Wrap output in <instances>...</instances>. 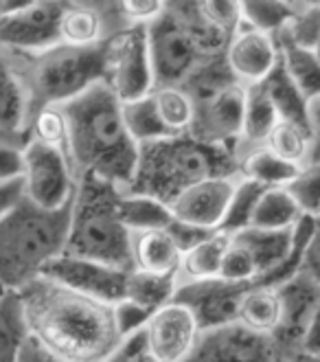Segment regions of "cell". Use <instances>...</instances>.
<instances>
[{
    "label": "cell",
    "mask_w": 320,
    "mask_h": 362,
    "mask_svg": "<svg viewBox=\"0 0 320 362\" xmlns=\"http://www.w3.org/2000/svg\"><path fill=\"white\" fill-rule=\"evenodd\" d=\"M31 336L66 362H108L123 345L114 305L90 299L47 276L20 288Z\"/></svg>",
    "instance_id": "obj_1"
},
{
    "label": "cell",
    "mask_w": 320,
    "mask_h": 362,
    "mask_svg": "<svg viewBox=\"0 0 320 362\" xmlns=\"http://www.w3.org/2000/svg\"><path fill=\"white\" fill-rule=\"evenodd\" d=\"M64 112L69 117V158L75 176L93 174L121 189L130 185L141 145L127 132L114 93L101 81L64 103Z\"/></svg>",
    "instance_id": "obj_2"
},
{
    "label": "cell",
    "mask_w": 320,
    "mask_h": 362,
    "mask_svg": "<svg viewBox=\"0 0 320 362\" xmlns=\"http://www.w3.org/2000/svg\"><path fill=\"white\" fill-rule=\"evenodd\" d=\"M211 178H239V152L178 134L141 145L134 178L123 191L172 204L182 191Z\"/></svg>",
    "instance_id": "obj_3"
},
{
    "label": "cell",
    "mask_w": 320,
    "mask_h": 362,
    "mask_svg": "<svg viewBox=\"0 0 320 362\" xmlns=\"http://www.w3.org/2000/svg\"><path fill=\"white\" fill-rule=\"evenodd\" d=\"M73 202L47 211L23 198L0 220V286L20 290L37 279L49 262L64 252Z\"/></svg>",
    "instance_id": "obj_4"
},
{
    "label": "cell",
    "mask_w": 320,
    "mask_h": 362,
    "mask_svg": "<svg viewBox=\"0 0 320 362\" xmlns=\"http://www.w3.org/2000/svg\"><path fill=\"white\" fill-rule=\"evenodd\" d=\"M123 189L93 174L77 176L71 228L64 255L95 259L123 270H134L132 230L121 222Z\"/></svg>",
    "instance_id": "obj_5"
},
{
    "label": "cell",
    "mask_w": 320,
    "mask_h": 362,
    "mask_svg": "<svg viewBox=\"0 0 320 362\" xmlns=\"http://www.w3.org/2000/svg\"><path fill=\"white\" fill-rule=\"evenodd\" d=\"M5 51L25 86L29 117L45 105L77 99L105 77V42L97 47L53 45L35 53Z\"/></svg>",
    "instance_id": "obj_6"
},
{
    "label": "cell",
    "mask_w": 320,
    "mask_h": 362,
    "mask_svg": "<svg viewBox=\"0 0 320 362\" xmlns=\"http://www.w3.org/2000/svg\"><path fill=\"white\" fill-rule=\"evenodd\" d=\"M103 83L121 103L152 95L154 73L147 47V27H125L105 40Z\"/></svg>",
    "instance_id": "obj_7"
},
{
    "label": "cell",
    "mask_w": 320,
    "mask_h": 362,
    "mask_svg": "<svg viewBox=\"0 0 320 362\" xmlns=\"http://www.w3.org/2000/svg\"><path fill=\"white\" fill-rule=\"evenodd\" d=\"M25 198L47 211H59L75 200L77 176L64 150L31 141L23 150Z\"/></svg>",
    "instance_id": "obj_8"
},
{
    "label": "cell",
    "mask_w": 320,
    "mask_h": 362,
    "mask_svg": "<svg viewBox=\"0 0 320 362\" xmlns=\"http://www.w3.org/2000/svg\"><path fill=\"white\" fill-rule=\"evenodd\" d=\"M178 23L202 55H224L230 37L244 25V0H169Z\"/></svg>",
    "instance_id": "obj_9"
},
{
    "label": "cell",
    "mask_w": 320,
    "mask_h": 362,
    "mask_svg": "<svg viewBox=\"0 0 320 362\" xmlns=\"http://www.w3.org/2000/svg\"><path fill=\"white\" fill-rule=\"evenodd\" d=\"M147 47L152 59L154 88L184 86L206 57L169 9L160 20L147 27Z\"/></svg>",
    "instance_id": "obj_10"
},
{
    "label": "cell",
    "mask_w": 320,
    "mask_h": 362,
    "mask_svg": "<svg viewBox=\"0 0 320 362\" xmlns=\"http://www.w3.org/2000/svg\"><path fill=\"white\" fill-rule=\"evenodd\" d=\"M184 362H279V351L272 336L235 321L202 329Z\"/></svg>",
    "instance_id": "obj_11"
},
{
    "label": "cell",
    "mask_w": 320,
    "mask_h": 362,
    "mask_svg": "<svg viewBox=\"0 0 320 362\" xmlns=\"http://www.w3.org/2000/svg\"><path fill=\"white\" fill-rule=\"evenodd\" d=\"M132 270L114 268L95 259L73 257V255H59L49 262L42 270V276L66 286L79 294H86L90 299L103 301L108 305H117L125 299L127 292V276Z\"/></svg>",
    "instance_id": "obj_12"
},
{
    "label": "cell",
    "mask_w": 320,
    "mask_h": 362,
    "mask_svg": "<svg viewBox=\"0 0 320 362\" xmlns=\"http://www.w3.org/2000/svg\"><path fill=\"white\" fill-rule=\"evenodd\" d=\"M246 86L232 83L208 97L196 99V119L186 134L211 145H224L239 152L244 130Z\"/></svg>",
    "instance_id": "obj_13"
},
{
    "label": "cell",
    "mask_w": 320,
    "mask_h": 362,
    "mask_svg": "<svg viewBox=\"0 0 320 362\" xmlns=\"http://www.w3.org/2000/svg\"><path fill=\"white\" fill-rule=\"evenodd\" d=\"M200 323L189 305L172 301L152 314L145 327L147 354L160 362H184L196 347Z\"/></svg>",
    "instance_id": "obj_14"
},
{
    "label": "cell",
    "mask_w": 320,
    "mask_h": 362,
    "mask_svg": "<svg viewBox=\"0 0 320 362\" xmlns=\"http://www.w3.org/2000/svg\"><path fill=\"white\" fill-rule=\"evenodd\" d=\"M283 308L281 325L272 334V340L279 351V362H285L296 351L303 349V336L314 310L320 303V286L305 272L294 274L290 281L276 288Z\"/></svg>",
    "instance_id": "obj_15"
},
{
    "label": "cell",
    "mask_w": 320,
    "mask_h": 362,
    "mask_svg": "<svg viewBox=\"0 0 320 362\" xmlns=\"http://www.w3.org/2000/svg\"><path fill=\"white\" fill-rule=\"evenodd\" d=\"M250 281H226V279H206V281H180L176 299L194 310L200 329L235 323L239 314V303L250 290Z\"/></svg>",
    "instance_id": "obj_16"
},
{
    "label": "cell",
    "mask_w": 320,
    "mask_h": 362,
    "mask_svg": "<svg viewBox=\"0 0 320 362\" xmlns=\"http://www.w3.org/2000/svg\"><path fill=\"white\" fill-rule=\"evenodd\" d=\"M64 0H37L29 9L0 23V47L9 51L35 53L59 45L57 25Z\"/></svg>",
    "instance_id": "obj_17"
},
{
    "label": "cell",
    "mask_w": 320,
    "mask_h": 362,
    "mask_svg": "<svg viewBox=\"0 0 320 362\" xmlns=\"http://www.w3.org/2000/svg\"><path fill=\"white\" fill-rule=\"evenodd\" d=\"M226 64L230 73L244 86L261 83L279 64V45L272 33L242 25L226 47Z\"/></svg>",
    "instance_id": "obj_18"
},
{
    "label": "cell",
    "mask_w": 320,
    "mask_h": 362,
    "mask_svg": "<svg viewBox=\"0 0 320 362\" xmlns=\"http://www.w3.org/2000/svg\"><path fill=\"white\" fill-rule=\"evenodd\" d=\"M237 178H211L189 187L169 204L176 220L220 230Z\"/></svg>",
    "instance_id": "obj_19"
},
{
    "label": "cell",
    "mask_w": 320,
    "mask_h": 362,
    "mask_svg": "<svg viewBox=\"0 0 320 362\" xmlns=\"http://www.w3.org/2000/svg\"><path fill=\"white\" fill-rule=\"evenodd\" d=\"M132 255L134 270L158 274V276H180L182 274V252L167 235V230H143L132 233Z\"/></svg>",
    "instance_id": "obj_20"
},
{
    "label": "cell",
    "mask_w": 320,
    "mask_h": 362,
    "mask_svg": "<svg viewBox=\"0 0 320 362\" xmlns=\"http://www.w3.org/2000/svg\"><path fill=\"white\" fill-rule=\"evenodd\" d=\"M59 45L69 47H97L112 35L108 18L90 7L64 5L57 25Z\"/></svg>",
    "instance_id": "obj_21"
},
{
    "label": "cell",
    "mask_w": 320,
    "mask_h": 362,
    "mask_svg": "<svg viewBox=\"0 0 320 362\" xmlns=\"http://www.w3.org/2000/svg\"><path fill=\"white\" fill-rule=\"evenodd\" d=\"M279 45V57L292 81L305 95L307 101L320 99V59L314 49H307L292 37L288 27L274 35Z\"/></svg>",
    "instance_id": "obj_22"
},
{
    "label": "cell",
    "mask_w": 320,
    "mask_h": 362,
    "mask_svg": "<svg viewBox=\"0 0 320 362\" xmlns=\"http://www.w3.org/2000/svg\"><path fill=\"white\" fill-rule=\"evenodd\" d=\"M261 88L266 90V95L274 103V108H276V112H279L281 121H292V123L301 125L312 132L309 101L305 99V95L298 90V86L288 75L285 66L281 64V57H279V64L272 69V73L261 81Z\"/></svg>",
    "instance_id": "obj_23"
},
{
    "label": "cell",
    "mask_w": 320,
    "mask_h": 362,
    "mask_svg": "<svg viewBox=\"0 0 320 362\" xmlns=\"http://www.w3.org/2000/svg\"><path fill=\"white\" fill-rule=\"evenodd\" d=\"M27 119H29V101L18 71L0 47V127L11 132L27 134ZM29 136V134H27Z\"/></svg>",
    "instance_id": "obj_24"
},
{
    "label": "cell",
    "mask_w": 320,
    "mask_h": 362,
    "mask_svg": "<svg viewBox=\"0 0 320 362\" xmlns=\"http://www.w3.org/2000/svg\"><path fill=\"white\" fill-rule=\"evenodd\" d=\"M239 244H244L259 268V276L281 266L294 246V228L290 230H266V228H254L248 226L232 235Z\"/></svg>",
    "instance_id": "obj_25"
},
{
    "label": "cell",
    "mask_w": 320,
    "mask_h": 362,
    "mask_svg": "<svg viewBox=\"0 0 320 362\" xmlns=\"http://www.w3.org/2000/svg\"><path fill=\"white\" fill-rule=\"evenodd\" d=\"M279 112H276L274 103L261 88V83L246 86V108H244V130H242V143L239 152L246 145L248 150L266 145L274 125L279 123ZM246 150V152H248Z\"/></svg>",
    "instance_id": "obj_26"
},
{
    "label": "cell",
    "mask_w": 320,
    "mask_h": 362,
    "mask_svg": "<svg viewBox=\"0 0 320 362\" xmlns=\"http://www.w3.org/2000/svg\"><path fill=\"white\" fill-rule=\"evenodd\" d=\"M31 338L25 303L18 290H7L0 299V362H16Z\"/></svg>",
    "instance_id": "obj_27"
},
{
    "label": "cell",
    "mask_w": 320,
    "mask_h": 362,
    "mask_svg": "<svg viewBox=\"0 0 320 362\" xmlns=\"http://www.w3.org/2000/svg\"><path fill=\"white\" fill-rule=\"evenodd\" d=\"M283 308L274 288H250L239 303L237 321L252 332L272 336L281 325Z\"/></svg>",
    "instance_id": "obj_28"
},
{
    "label": "cell",
    "mask_w": 320,
    "mask_h": 362,
    "mask_svg": "<svg viewBox=\"0 0 320 362\" xmlns=\"http://www.w3.org/2000/svg\"><path fill=\"white\" fill-rule=\"evenodd\" d=\"M298 169L301 167L279 158L266 145L239 156V178H248L263 187H285L298 174Z\"/></svg>",
    "instance_id": "obj_29"
},
{
    "label": "cell",
    "mask_w": 320,
    "mask_h": 362,
    "mask_svg": "<svg viewBox=\"0 0 320 362\" xmlns=\"http://www.w3.org/2000/svg\"><path fill=\"white\" fill-rule=\"evenodd\" d=\"M119 216L121 222L132 233L143 230H162L174 220V213L169 204L141 194H121L119 200Z\"/></svg>",
    "instance_id": "obj_30"
},
{
    "label": "cell",
    "mask_w": 320,
    "mask_h": 362,
    "mask_svg": "<svg viewBox=\"0 0 320 362\" xmlns=\"http://www.w3.org/2000/svg\"><path fill=\"white\" fill-rule=\"evenodd\" d=\"M301 218L303 211L298 209L285 187H268L257 202L250 226L266 230H290Z\"/></svg>",
    "instance_id": "obj_31"
},
{
    "label": "cell",
    "mask_w": 320,
    "mask_h": 362,
    "mask_svg": "<svg viewBox=\"0 0 320 362\" xmlns=\"http://www.w3.org/2000/svg\"><path fill=\"white\" fill-rule=\"evenodd\" d=\"M230 240L232 235H228V233L215 230L200 246L182 255V274L186 276V281L218 279L222 272L224 255L230 246Z\"/></svg>",
    "instance_id": "obj_32"
},
{
    "label": "cell",
    "mask_w": 320,
    "mask_h": 362,
    "mask_svg": "<svg viewBox=\"0 0 320 362\" xmlns=\"http://www.w3.org/2000/svg\"><path fill=\"white\" fill-rule=\"evenodd\" d=\"M180 276H158L141 270H132L127 276L125 299L134 301L149 312H158L176 299Z\"/></svg>",
    "instance_id": "obj_33"
},
{
    "label": "cell",
    "mask_w": 320,
    "mask_h": 362,
    "mask_svg": "<svg viewBox=\"0 0 320 362\" xmlns=\"http://www.w3.org/2000/svg\"><path fill=\"white\" fill-rule=\"evenodd\" d=\"M160 121L174 136L186 134L196 119V101L182 86H158L152 90Z\"/></svg>",
    "instance_id": "obj_34"
},
{
    "label": "cell",
    "mask_w": 320,
    "mask_h": 362,
    "mask_svg": "<svg viewBox=\"0 0 320 362\" xmlns=\"http://www.w3.org/2000/svg\"><path fill=\"white\" fill-rule=\"evenodd\" d=\"M121 112H123V121H125L127 132H130V136L138 145L174 136L165 127V123L160 121V115L156 110V103H154L152 95L121 103Z\"/></svg>",
    "instance_id": "obj_35"
},
{
    "label": "cell",
    "mask_w": 320,
    "mask_h": 362,
    "mask_svg": "<svg viewBox=\"0 0 320 362\" xmlns=\"http://www.w3.org/2000/svg\"><path fill=\"white\" fill-rule=\"evenodd\" d=\"M266 147L279 158L303 167L312 154V132L292 121H279L270 132Z\"/></svg>",
    "instance_id": "obj_36"
},
{
    "label": "cell",
    "mask_w": 320,
    "mask_h": 362,
    "mask_svg": "<svg viewBox=\"0 0 320 362\" xmlns=\"http://www.w3.org/2000/svg\"><path fill=\"white\" fill-rule=\"evenodd\" d=\"M292 0H244V23L276 35L298 16Z\"/></svg>",
    "instance_id": "obj_37"
},
{
    "label": "cell",
    "mask_w": 320,
    "mask_h": 362,
    "mask_svg": "<svg viewBox=\"0 0 320 362\" xmlns=\"http://www.w3.org/2000/svg\"><path fill=\"white\" fill-rule=\"evenodd\" d=\"M27 134L31 141L45 143L69 154V117L64 105H45L27 121Z\"/></svg>",
    "instance_id": "obj_38"
},
{
    "label": "cell",
    "mask_w": 320,
    "mask_h": 362,
    "mask_svg": "<svg viewBox=\"0 0 320 362\" xmlns=\"http://www.w3.org/2000/svg\"><path fill=\"white\" fill-rule=\"evenodd\" d=\"M266 189L268 187H263L259 182H252L248 178H237V185H235L232 198L228 202L220 230L228 233V235H235V233L248 228L252 224V216H254V209H257V202Z\"/></svg>",
    "instance_id": "obj_39"
},
{
    "label": "cell",
    "mask_w": 320,
    "mask_h": 362,
    "mask_svg": "<svg viewBox=\"0 0 320 362\" xmlns=\"http://www.w3.org/2000/svg\"><path fill=\"white\" fill-rule=\"evenodd\" d=\"M290 196L303 211V216L320 218V163H305L292 182L285 185Z\"/></svg>",
    "instance_id": "obj_40"
},
{
    "label": "cell",
    "mask_w": 320,
    "mask_h": 362,
    "mask_svg": "<svg viewBox=\"0 0 320 362\" xmlns=\"http://www.w3.org/2000/svg\"><path fill=\"white\" fill-rule=\"evenodd\" d=\"M169 9V0H114V13L121 29L149 27Z\"/></svg>",
    "instance_id": "obj_41"
},
{
    "label": "cell",
    "mask_w": 320,
    "mask_h": 362,
    "mask_svg": "<svg viewBox=\"0 0 320 362\" xmlns=\"http://www.w3.org/2000/svg\"><path fill=\"white\" fill-rule=\"evenodd\" d=\"M259 276V268L257 262H254L252 252L239 244L237 240H230V246L224 255V262H222V272H220V279L226 281H252Z\"/></svg>",
    "instance_id": "obj_42"
},
{
    "label": "cell",
    "mask_w": 320,
    "mask_h": 362,
    "mask_svg": "<svg viewBox=\"0 0 320 362\" xmlns=\"http://www.w3.org/2000/svg\"><path fill=\"white\" fill-rule=\"evenodd\" d=\"M152 314L154 312L141 308L134 301H127V299L119 301L114 305V318H117V325H119V332H121L123 340L130 338L132 334H136L141 329H145L147 323H149V318H152Z\"/></svg>",
    "instance_id": "obj_43"
},
{
    "label": "cell",
    "mask_w": 320,
    "mask_h": 362,
    "mask_svg": "<svg viewBox=\"0 0 320 362\" xmlns=\"http://www.w3.org/2000/svg\"><path fill=\"white\" fill-rule=\"evenodd\" d=\"M167 235L174 240V244L178 246V250L182 255H186L189 250H194L196 246H200L204 240H208L213 233L211 228H202L198 224H191V222H184V220H172L169 222V226L165 228Z\"/></svg>",
    "instance_id": "obj_44"
},
{
    "label": "cell",
    "mask_w": 320,
    "mask_h": 362,
    "mask_svg": "<svg viewBox=\"0 0 320 362\" xmlns=\"http://www.w3.org/2000/svg\"><path fill=\"white\" fill-rule=\"evenodd\" d=\"M301 272L312 276V279L320 286V218H316L314 233H312V238L305 246Z\"/></svg>",
    "instance_id": "obj_45"
},
{
    "label": "cell",
    "mask_w": 320,
    "mask_h": 362,
    "mask_svg": "<svg viewBox=\"0 0 320 362\" xmlns=\"http://www.w3.org/2000/svg\"><path fill=\"white\" fill-rule=\"evenodd\" d=\"M23 150H18V147H0V182L23 178Z\"/></svg>",
    "instance_id": "obj_46"
},
{
    "label": "cell",
    "mask_w": 320,
    "mask_h": 362,
    "mask_svg": "<svg viewBox=\"0 0 320 362\" xmlns=\"http://www.w3.org/2000/svg\"><path fill=\"white\" fill-rule=\"evenodd\" d=\"M23 198H25V180L23 178L0 182V220H3Z\"/></svg>",
    "instance_id": "obj_47"
},
{
    "label": "cell",
    "mask_w": 320,
    "mask_h": 362,
    "mask_svg": "<svg viewBox=\"0 0 320 362\" xmlns=\"http://www.w3.org/2000/svg\"><path fill=\"white\" fill-rule=\"evenodd\" d=\"M145 351H147V336H145V329H141L132 334L130 338H125L117 356H112L108 362H134Z\"/></svg>",
    "instance_id": "obj_48"
},
{
    "label": "cell",
    "mask_w": 320,
    "mask_h": 362,
    "mask_svg": "<svg viewBox=\"0 0 320 362\" xmlns=\"http://www.w3.org/2000/svg\"><path fill=\"white\" fill-rule=\"evenodd\" d=\"M16 362H66V360H61V358H57L55 354H51L45 345H40L37 340L31 336V338L27 340L25 349L20 351V356H18Z\"/></svg>",
    "instance_id": "obj_49"
},
{
    "label": "cell",
    "mask_w": 320,
    "mask_h": 362,
    "mask_svg": "<svg viewBox=\"0 0 320 362\" xmlns=\"http://www.w3.org/2000/svg\"><path fill=\"white\" fill-rule=\"evenodd\" d=\"M64 3L97 9L99 13H103L105 18H108V23H110V27H112V33L121 29L119 20H117V13H114V0H64Z\"/></svg>",
    "instance_id": "obj_50"
},
{
    "label": "cell",
    "mask_w": 320,
    "mask_h": 362,
    "mask_svg": "<svg viewBox=\"0 0 320 362\" xmlns=\"http://www.w3.org/2000/svg\"><path fill=\"white\" fill-rule=\"evenodd\" d=\"M303 351L320 356V303L314 310L309 323H307V329H305V336H303Z\"/></svg>",
    "instance_id": "obj_51"
},
{
    "label": "cell",
    "mask_w": 320,
    "mask_h": 362,
    "mask_svg": "<svg viewBox=\"0 0 320 362\" xmlns=\"http://www.w3.org/2000/svg\"><path fill=\"white\" fill-rule=\"evenodd\" d=\"M309 121H312V154H309V160L320 163V99L309 101Z\"/></svg>",
    "instance_id": "obj_52"
},
{
    "label": "cell",
    "mask_w": 320,
    "mask_h": 362,
    "mask_svg": "<svg viewBox=\"0 0 320 362\" xmlns=\"http://www.w3.org/2000/svg\"><path fill=\"white\" fill-rule=\"evenodd\" d=\"M37 0H0V23L20 11L29 9L31 5H35Z\"/></svg>",
    "instance_id": "obj_53"
},
{
    "label": "cell",
    "mask_w": 320,
    "mask_h": 362,
    "mask_svg": "<svg viewBox=\"0 0 320 362\" xmlns=\"http://www.w3.org/2000/svg\"><path fill=\"white\" fill-rule=\"evenodd\" d=\"M29 143L27 134H20V132H11L0 127V147H18V150H25V145Z\"/></svg>",
    "instance_id": "obj_54"
},
{
    "label": "cell",
    "mask_w": 320,
    "mask_h": 362,
    "mask_svg": "<svg viewBox=\"0 0 320 362\" xmlns=\"http://www.w3.org/2000/svg\"><path fill=\"white\" fill-rule=\"evenodd\" d=\"M285 362H320V356L318 354H309V351H296L292 358H288Z\"/></svg>",
    "instance_id": "obj_55"
},
{
    "label": "cell",
    "mask_w": 320,
    "mask_h": 362,
    "mask_svg": "<svg viewBox=\"0 0 320 362\" xmlns=\"http://www.w3.org/2000/svg\"><path fill=\"white\" fill-rule=\"evenodd\" d=\"M134 362H160V360H156V358H152V356H149L147 351L145 354H141Z\"/></svg>",
    "instance_id": "obj_56"
},
{
    "label": "cell",
    "mask_w": 320,
    "mask_h": 362,
    "mask_svg": "<svg viewBox=\"0 0 320 362\" xmlns=\"http://www.w3.org/2000/svg\"><path fill=\"white\" fill-rule=\"evenodd\" d=\"M305 7H320V0H301Z\"/></svg>",
    "instance_id": "obj_57"
},
{
    "label": "cell",
    "mask_w": 320,
    "mask_h": 362,
    "mask_svg": "<svg viewBox=\"0 0 320 362\" xmlns=\"http://www.w3.org/2000/svg\"><path fill=\"white\" fill-rule=\"evenodd\" d=\"M314 53H316V57L320 59V40L316 42V47H314Z\"/></svg>",
    "instance_id": "obj_58"
},
{
    "label": "cell",
    "mask_w": 320,
    "mask_h": 362,
    "mask_svg": "<svg viewBox=\"0 0 320 362\" xmlns=\"http://www.w3.org/2000/svg\"><path fill=\"white\" fill-rule=\"evenodd\" d=\"M5 292H7V290H5L3 286H0V299H3V296H5Z\"/></svg>",
    "instance_id": "obj_59"
}]
</instances>
